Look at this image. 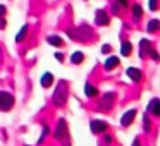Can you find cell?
I'll return each instance as SVG.
<instances>
[{"mask_svg": "<svg viewBox=\"0 0 160 146\" xmlns=\"http://www.w3.org/2000/svg\"><path fill=\"white\" fill-rule=\"evenodd\" d=\"M66 98H67V84L64 83V81H60L57 90H55V93H53V96H52V101H53L55 107H62V105L66 103Z\"/></svg>", "mask_w": 160, "mask_h": 146, "instance_id": "6da1fadb", "label": "cell"}, {"mask_svg": "<svg viewBox=\"0 0 160 146\" xmlns=\"http://www.w3.org/2000/svg\"><path fill=\"white\" fill-rule=\"evenodd\" d=\"M12 107H14V96L7 91H0V110L7 112Z\"/></svg>", "mask_w": 160, "mask_h": 146, "instance_id": "7a4b0ae2", "label": "cell"}, {"mask_svg": "<svg viewBox=\"0 0 160 146\" xmlns=\"http://www.w3.org/2000/svg\"><path fill=\"white\" fill-rule=\"evenodd\" d=\"M114 98H115L114 93L103 95V96H102V100H100V103H98V108H100V110H110L112 105H114Z\"/></svg>", "mask_w": 160, "mask_h": 146, "instance_id": "3957f363", "label": "cell"}, {"mask_svg": "<svg viewBox=\"0 0 160 146\" xmlns=\"http://www.w3.org/2000/svg\"><path fill=\"white\" fill-rule=\"evenodd\" d=\"M108 127V124L105 120H91L90 124V129L91 132H95V134H100V132H105Z\"/></svg>", "mask_w": 160, "mask_h": 146, "instance_id": "277c9868", "label": "cell"}, {"mask_svg": "<svg viewBox=\"0 0 160 146\" xmlns=\"http://www.w3.org/2000/svg\"><path fill=\"white\" fill-rule=\"evenodd\" d=\"M64 138H67V124L64 120H59V125H57V131H55V139L64 141Z\"/></svg>", "mask_w": 160, "mask_h": 146, "instance_id": "5b68a950", "label": "cell"}, {"mask_svg": "<svg viewBox=\"0 0 160 146\" xmlns=\"http://www.w3.org/2000/svg\"><path fill=\"white\" fill-rule=\"evenodd\" d=\"M134 117H136V110H134V108H132V110H128V112H126V114L121 117V124L126 127V125H129L132 120H134Z\"/></svg>", "mask_w": 160, "mask_h": 146, "instance_id": "8992f818", "label": "cell"}, {"mask_svg": "<svg viewBox=\"0 0 160 146\" xmlns=\"http://www.w3.org/2000/svg\"><path fill=\"white\" fill-rule=\"evenodd\" d=\"M148 112H152L155 117H158V115H160V100H158V98H153V100L150 101Z\"/></svg>", "mask_w": 160, "mask_h": 146, "instance_id": "52a82bcc", "label": "cell"}, {"mask_svg": "<svg viewBox=\"0 0 160 146\" xmlns=\"http://www.w3.org/2000/svg\"><path fill=\"white\" fill-rule=\"evenodd\" d=\"M139 48H141V50H139V55L145 59V57L150 53V50H152V43H150L148 40H141V43H139Z\"/></svg>", "mask_w": 160, "mask_h": 146, "instance_id": "ba28073f", "label": "cell"}, {"mask_svg": "<svg viewBox=\"0 0 160 146\" xmlns=\"http://www.w3.org/2000/svg\"><path fill=\"white\" fill-rule=\"evenodd\" d=\"M95 22H97L98 26H105V24H108V17H107V14H105L103 11H98V12H97V17H95Z\"/></svg>", "mask_w": 160, "mask_h": 146, "instance_id": "9c48e42d", "label": "cell"}, {"mask_svg": "<svg viewBox=\"0 0 160 146\" xmlns=\"http://www.w3.org/2000/svg\"><path fill=\"white\" fill-rule=\"evenodd\" d=\"M128 76L131 77L132 81L138 83V81H141V71L136 69V67H129V69H128Z\"/></svg>", "mask_w": 160, "mask_h": 146, "instance_id": "30bf717a", "label": "cell"}, {"mask_svg": "<svg viewBox=\"0 0 160 146\" xmlns=\"http://www.w3.org/2000/svg\"><path fill=\"white\" fill-rule=\"evenodd\" d=\"M115 66H119V57H108V59L105 60V69L107 71L114 69Z\"/></svg>", "mask_w": 160, "mask_h": 146, "instance_id": "8fae6325", "label": "cell"}, {"mask_svg": "<svg viewBox=\"0 0 160 146\" xmlns=\"http://www.w3.org/2000/svg\"><path fill=\"white\" fill-rule=\"evenodd\" d=\"M52 83H53V76H52L50 72H45V74L42 76V86H43V88H48Z\"/></svg>", "mask_w": 160, "mask_h": 146, "instance_id": "7c38bea8", "label": "cell"}, {"mask_svg": "<svg viewBox=\"0 0 160 146\" xmlns=\"http://www.w3.org/2000/svg\"><path fill=\"white\" fill-rule=\"evenodd\" d=\"M131 50H132V43L124 41V43H122V46H121V55H122V57L129 55V53H131Z\"/></svg>", "mask_w": 160, "mask_h": 146, "instance_id": "4fadbf2b", "label": "cell"}, {"mask_svg": "<svg viewBox=\"0 0 160 146\" xmlns=\"http://www.w3.org/2000/svg\"><path fill=\"white\" fill-rule=\"evenodd\" d=\"M47 41H48L50 45H53V46H62L64 45V41H62V38H60V36H48V38H47Z\"/></svg>", "mask_w": 160, "mask_h": 146, "instance_id": "5bb4252c", "label": "cell"}, {"mask_svg": "<svg viewBox=\"0 0 160 146\" xmlns=\"http://www.w3.org/2000/svg\"><path fill=\"white\" fill-rule=\"evenodd\" d=\"M97 93H98V91H97V88H95V86H91L90 83L84 84V95H86V96H97Z\"/></svg>", "mask_w": 160, "mask_h": 146, "instance_id": "9a60e30c", "label": "cell"}, {"mask_svg": "<svg viewBox=\"0 0 160 146\" xmlns=\"http://www.w3.org/2000/svg\"><path fill=\"white\" fill-rule=\"evenodd\" d=\"M132 16H134L136 21H138V19H141V16H143V9H141V5H138V4L132 5Z\"/></svg>", "mask_w": 160, "mask_h": 146, "instance_id": "2e32d148", "label": "cell"}, {"mask_svg": "<svg viewBox=\"0 0 160 146\" xmlns=\"http://www.w3.org/2000/svg\"><path fill=\"white\" fill-rule=\"evenodd\" d=\"M83 60H84V55L81 52H74L72 57H71V62H72V64H81Z\"/></svg>", "mask_w": 160, "mask_h": 146, "instance_id": "e0dca14e", "label": "cell"}, {"mask_svg": "<svg viewBox=\"0 0 160 146\" xmlns=\"http://www.w3.org/2000/svg\"><path fill=\"white\" fill-rule=\"evenodd\" d=\"M26 35H28V26H22V28H21V31H19V33H18V36H16V41H18V43H21L22 40L26 38Z\"/></svg>", "mask_w": 160, "mask_h": 146, "instance_id": "ac0fdd59", "label": "cell"}, {"mask_svg": "<svg viewBox=\"0 0 160 146\" xmlns=\"http://www.w3.org/2000/svg\"><path fill=\"white\" fill-rule=\"evenodd\" d=\"M158 26H160L158 19H152V21L148 22V31H150V33H155L157 29H158Z\"/></svg>", "mask_w": 160, "mask_h": 146, "instance_id": "d6986e66", "label": "cell"}, {"mask_svg": "<svg viewBox=\"0 0 160 146\" xmlns=\"http://www.w3.org/2000/svg\"><path fill=\"white\" fill-rule=\"evenodd\" d=\"M4 16H5V7H4V5H0V28H5Z\"/></svg>", "mask_w": 160, "mask_h": 146, "instance_id": "ffe728a7", "label": "cell"}, {"mask_svg": "<svg viewBox=\"0 0 160 146\" xmlns=\"http://www.w3.org/2000/svg\"><path fill=\"white\" fill-rule=\"evenodd\" d=\"M143 129H145V131H150V119L146 114H145V117H143Z\"/></svg>", "mask_w": 160, "mask_h": 146, "instance_id": "44dd1931", "label": "cell"}, {"mask_svg": "<svg viewBox=\"0 0 160 146\" xmlns=\"http://www.w3.org/2000/svg\"><path fill=\"white\" fill-rule=\"evenodd\" d=\"M150 9H152V11H157V9H158V4H157V0H150Z\"/></svg>", "mask_w": 160, "mask_h": 146, "instance_id": "7402d4cb", "label": "cell"}, {"mask_svg": "<svg viewBox=\"0 0 160 146\" xmlns=\"http://www.w3.org/2000/svg\"><path fill=\"white\" fill-rule=\"evenodd\" d=\"M47 134H48V127L45 125V127H43V134H42V138H40V143H43V139H45Z\"/></svg>", "mask_w": 160, "mask_h": 146, "instance_id": "603a6c76", "label": "cell"}, {"mask_svg": "<svg viewBox=\"0 0 160 146\" xmlns=\"http://www.w3.org/2000/svg\"><path fill=\"white\" fill-rule=\"evenodd\" d=\"M150 55H152L153 60H158V53H157L155 50H150Z\"/></svg>", "mask_w": 160, "mask_h": 146, "instance_id": "cb8c5ba5", "label": "cell"}, {"mask_svg": "<svg viewBox=\"0 0 160 146\" xmlns=\"http://www.w3.org/2000/svg\"><path fill=\"white\" fill-rule=\"evenodd\" d=\"M102 52H103V53L110 52V45H103V46H102Z\"/></svg>", "mask_w": 160, "mask_h": 146, "instance_id": "d4e9b609", "label": "cell"}, {"mask_svg": "<svg viewBox=\"0 0 160 146\" xmlns=\"http://www.w3.org/2000/svg\"><path fill=\"white\" fill-rule=\"evenodd\" d=\"M117 4H121V7H128V0H117Z\"/></svg>", "mask_w": 160, "mask_h": 146, "instance_id": "484cf974", "label": "cell"}, {"mask_svg": "<svg viewBox=\"0 0 160 146\" xmlns=\"http://www.w3.org/2000/svg\"><path fill=\"white\" fill-rule=\"evenodd\" d=\"M55 57H57V60H59V62H62V60H64V55H62V53H55Z\"/></svg>", "mask_w": 160, "mask_h": 146, "instance_id": "4316f807", "label": "cell"}, {"mask_svg": "<svg viewBox=\"0 0 160 146\" xmlns=\"http://www.w3.org/2000/svg\"><path fill=\"white\" fill-rule=\"evenodd\" d=\"M132 146H141L139 144V139H134V141H132Z\"/></svg>", "mask_w": 160, "mask_h": 146, "instance_id": "83f0119b", "label": "cell"}, {"mask_svg": "<svg viewBox=\"0 0 160 146\" xmlns=\"http://www.w3.org/2000/svg\"><path fill=\"white\" fill-rule=\"evenodd\" d=\"M105 143H112V138H110V136H105Z\"/></svg>", "mask_w": 160, "mask_h": 146, "instance_id": "f1b7e54d", "label": "cell"}]
</instances>
